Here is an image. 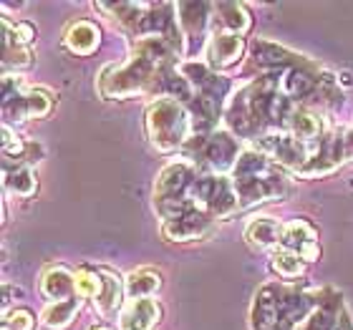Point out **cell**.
Wrapping results in <instances>:
<instances>
[{"label":"cell","mask_w":353,"mask_h":330,"mask_svg":"<svg viewBox=\"0 0 353 330\" xmlns=\"http://www.w3.org/2000/svg\"><path fill=\"white\" fill-rule=\"evenodd\" d=\"M176 53L179 51L167 38H139L126 63L103 68V74L99 76V94L109 101L139 94H159L167 74L176 68Z\"/></svg>","instance_id":"obj_1"},{"label":"cell","mask_w":353,"mask_h":330,"mask_svg":"<svg viewBox=\"0 0 353 330\" xmlns=\"http://www.w3.org/2000/svg\"><path fill=\"white\" fill-rule=\"evenodd\" d=\"M290 109L293 101H288L280 94V76L268 74L248 83L230 99L225 106V118L237 136L258 141L260 136H265V132H283Z\"/></svg>","instance_id":"obj_2"},{"label":"cell","mask_w":353,"mask_h":330,"mask_svg":"<svg viewBox=\"0 0 353 330\" xmlns=\"http://www.w3.org/2000/svg\"><path fill=\"white\" fill-rule=\"evenodd\" d=\"M321 302V290L308 282H268L252 305L255 330H303Z\"/></svg>","instance_id":"obj_3"},{"label":"cell","mask_w":353,"mask_h":330,"mask_svg":"<svg viewBox=\"0 0 353 330\" xmlns=\"http://www.w3.org/2000/svg\"><path fill=\"white\" fill-rule=\"evenodd\" d=\"M230 179L235 184L240 207H255L270 199H283L290 189L283 167H278L258 149L240 154Z\"/></svg>","instance_id":"obj_4"},{"label":"cell","mask_w":353,"mask_h":330,"mask_svg":"<svg viewBox=\"0 0 353 330\" xmlns=\"http://www.w3.org/2000/svg\"><path fill=\"white\" fill-rule=\"evenodd\" d=\"M147 136L159 152H174L192 139V116L187 106L176 99H157L147 109Z\"/></svg>","instance_id":"obj_5"},{"label":"cell","mask_w":353,"mask_h":330,"mask_svg":"<svg viewBox=\"0 0 353 330\" xmlns=\"http://www.w3.org/2000/svg\"><path fill=\"white\" fill-rule=\"evenodd\" d=\"M199 172L202 169L194 167L192 162H176L159 172L154 184V209L164 222L194 212L190 194Z\"/></svg>","instance_id":"obj_6"},{"label":"cell","mask_w":353,"mask_h":330,"mask_svg":"<svg viewBox=\"0 0 353 330\" xmlns=\"http://www.w3.org/2000/svg\"><path fill=\"white\" fill-rule=\"evenodd\" d=\"M184 154H187V162H192L202 172L225 174L228 169H235L240 159V144L228 132L192 134V139L184 144Z\"/></svg>","instance_id":"obj_7"},{"label":"cell","mask_w":353,"mask_h":330,"mask_svg":"<svg viewBox=\"0 0 353 330\" xmlns=\"http://www.w3.org/2000/svg\"><path fill=\"white\" fill-rule=\"evenodd\" d=\"M192 209L202 212L212 220L230 217L232 212L240 209V199H237L235 184L225 174H210V172H199V176L192 184Z\"/></svg>","instance_id":"obj_8"},{"label":"cell","mask_w":353,"mask_h":330,"mask_svg":"<svg viewBox=\"0 0 353 330\" xmlns=\"http://www.w3.org/2000/svg\"><path fill=\"white\" fill-rule=\"evenodd\" d=\"M353 159V126L339 129V132H328L316 141V147L310 152L305 167L298 172V176H325L336 172L343 162Z\"/></svg>","instance_id":"obj_9"},{"label":"cell","mask_w":353,"mask_h":330,"mask_svg":"<svg viewBox=\"0 0 353 330\" xmlns=\"http://www.w3.org/2000/svg\"><path fill=\"white\" fill-rule=\"evenodd\" d=\"M255 147H258V152H263L268 159H272V162L278 164V167L290 169L295 174L305 167L310 152H313L310 144L295 139L293 134H288V132L265 134V136H260V139L255 141Z\"/></svg>","instance_id":"obj_10"},{"label":"cell","mask_w":353,"mask_h":330,"mask_svg":"<svg viewBox=\"0 0 353 330\" xmlns=\"http://www.w3.org/2000/svg\"><path fill=\"white\" fill-rule=\"evenodd\" d=\"M250 53L255 66L278 76H283L285 71H293V68H318V63H313L310 59L290 51L285 45L272 43V41H255Z\"/></svg>","instance_id":"obj_11"},{"label":"cell","mask_w":353,"mask_h":330,"mask_svg":"<svg viewBox=\"0 0 353 330\" xmlns=\"http://www.w3.org/2000/svg\"><path fill=\"white\" fill-rule=\"evenodd\" d=\"M280 249H288L303 260V262H316L321 257V245H318V232L308 220H290L283 225L280 235Z\"/></svg>","instance_id":"obj_12"},{"label":"cell","mask_w":353,"mask_h":330,"mask_svg":"<svg viewBox=\"0 0 353 330\" xmlns=\"http://www.w3.org/2000/svg\"><path fill=\"white\" fill-rule=\"evenodd\" d=\"M53 109V99L43 88H30V91H21L13 99L3 101V114L6 121H28V118H41L48 116Z\"/></svg>","instance_id":"obj_13"},{"label":"cell","mask_w":353,"mask_h":330,"mask_svg":"<svg viewBox=\"0 0 353 330\" xmlns=\"http://www.w3.org/2000/svg\"><path fill=\"white\" fill-rule=\"evenodd\" d=\"M212 222V217H207L202 212H190L176 217V220L162 222V235L170 243H192V240H202L205 235H210Z\"/></svg>","instance_id":"obj_14"},{"label":"cell","mask_w":353,"mask_h":330,"mask_svg":"<svg viewBox=\"0 0 353 330\" xmlns=\"http://www.w3.org/2000/svg\"><path fill=\"white\" fill-rule=\"evenodd\" d=\"M210 25H212V33L245 36L252 25V18L243 3H217V6H212Z\"/></svg>","instance_id":"obj_15"},{"label":"cell","mask_w":353,"mask_h":330,"mask_svg":"<svg viewBox=\"0 0 353 330\" xmlns=\"http://www.w3.org/2000/svg\"><path fill=\"white\" fill-rule=\"evenodd\" d=\"M283 132L293 134L295 139L316 147V141L323 136V126H321V118H318V114L313 109H308V106H293V109L288 111Z\"/></svg>","instance_id":"obj_16"},{"label":"cell","mask_w":353,"mask_h":330,"mask_svg":"<svg viewBox=\"0 0 353 330\" xmlns=\"http://www.w3.org/2000/svg\"><path fill=\"white\" fill-rule=\"evenodd\" d=\"M245 41L243 36H232V33H212L210 43H207V59L212 68H228L235 66L243 59Z\"/></svg>","instance_id":"obj_17"},{"label":"cell","mask_w":353,"mask_h":330,"mask_svg":"<svg viewBox=\"0 0 353 330\" xmlns=\"http://www.w3.org/2000/svg\"><path fill=\"white\" fill-rule=\"evenodd\" d=\"M162 318L159 302L152 298H137L129 300L121 310V330H152Z\"/></svg>","instance_id":"obj_18"},{"label":"cell","mask_w":353,"mask_h":330,"mask_svg":"<svg viewBox=\"0 0 353 330\" xmlns=\"http://www.w3.org/2000/svg\"><path fill=\"white\" fill-rule=\"evenodd\" d=\"M41 293L53 302L68 300L76 293V275L63 265H53L41 278Z\"/></svg>","instance_id":"obj_19"},{"label":"cell","mask_w":353,"mask_h":330,"mask_svg":"<svg viewBox=\"0 0 353 330\" xmlns=\"http://www.w3.org/2000/svg\"><path fill=\"white\" fill-rule=\"evenodd\" d=\"M63 43L76 56H91L99 48V43H101V30L91 21H76L68 25Z\"/></svg>","instance_id":"obj_20"},{"label":"cell","mask_w":353,"mask_h":330,"mask_svg":"<svg viewBox=\"0 0 353 330\" xmlns=\"http://www.w3.org/2000/svg\"><path fill=\"white\" fill-rule=\"evenodd\" d=\"M3 184H6V189L10 194H15V197H30L38 189V179L33 174V169L21 162L13 164V159L3 162Z\"/></svg>","instance_id":"obj_21"},{"label":"cell","mask_w":353,"mask_h":330,"mask_svg":"<svg viewBox=\"0 0 353 330\" xmlns=\"http://www.w3.org/2000/svg\"><path fill=\"white\" fill-rule=\"evenodd\" d=\"M176 13H179V25L184 36L202 38L212 18V6L210 3H176Z\"/></svg>","instance_id":"obj_22"},{"label":"cell","mask_w":353,"mask_h":330,"mask_svg":"<svg viewBox=\"0 0 353 330\" xmlns=\"http://www.w3.org/2000/svg\"><path fill=\"white\" fill-rule=\"evenodd\" d=\"M33 61V53L26 43H21V38L15 36L13 23L3 18V66L6 71L10 68H26L30 66Z\"/></svg>","instance_id":"obj_23"},{"label":"cell","mask_w":353,"mask_h":330,"mask_svg":"<svg viewBox=\"0 0 353 330\" xmlns=\"http://www.w3.org/2000/svg\"><path fill=\"white\" fill-rule=\"evenodd\" d=\"M280 235H283V225L272 217H258L245 229V240L258 249L280 247Z\"/></svg>","instance_id":"obj_24"},{"label":"cell","mask_w":353,"mask_h":330,"mask_svg":"<svg viewBox=\"0 0 353 330\" xmlns=\"http://www.w3.org/2000/svg\"><path fill=\"white\" fill-rule=\"evenodd\" d=\"M159 287H162V275L152 270V267H141V270L129 272L124 280V290L132 300H137V298H152Z\"/></svg>","instance_id":"obj_25"},{"label":"cell","mask_w":353,"mask_h":330,"mask_svg":"<svg viewBox=\"0 0 353 330\" xmlns=\"http://www.w3.org/2000/svg\"><path fill=\"white\" fill-rule=\"evenodd\" d=\"M81 310V298L79 295H74V298H68V300H61V302H53V305H48V308L43 310V316H41V320H43L46 328L51 330H63L68 328V325L74 323L76 313Z\"/></svg>","instance_id":"obj_26"},{"label":"cell","mask_w":353,"mask_h":330,"mask_svg":"<svg viewBox=\"0 0 353 330\" xmlns=\"http://www.w3.org/2000/svg\"><path fill=\"white\" fill-rule=\"evenodd\" d=\"M101 275H103V293L96 302H99V310H101L103 316H109V313H114V310L121 305V293H124V287H121V280H119L117 272L101 267Z\"/></svg>","instance_id":"obj_27"},{"label":"cell","mask_w":353,"mask_h":330,"mask_svg":"<svg viewBox=\"0 0 353 330\" xmlns=\"http://www.w3.org/2000/svg\"><path fill=\"white\" fill-rule=\"evenodd\" d=\"M305 265L308 262H303L301 257L293 255V252H288V249L272 252L270 267L278 272V278H283V280H295V282H298V278H303V272H305Z\"/></svg>","instance_id":"obj_28"},{"label":"cell","mask_w":353,"mask_h":330,"mask_svg":"<svg viewBox=\"0 0 353 330\" xmlns=\"http://www.w3.org/2000/svg\"><path fill=\"white\" fill-rule=\"evenodd\" d=\"M103 293V275L101 270H91V267H81L76 272V295L79 298H101Z\"/></svg>","instance_id":"obj_29"},{"label":"cell","mask_w":353,"mask_h":330,"mask_svg":"<svg viewBox=\"0 0 353 330\" xmlns=\"http://www.w3.org/2000/svg\"><path fill=\"white\" fill-rule=\"evenodd\" d=\"M23 152H26V144H23V139L18 136V134L10 132V126H3V156L6 159H21Z\"/></svg>","instance_id":"obj_30"},{"label":"cell","mask_w":353,"mask_h":330,"mask_svg":"<svg viewBox=\"0 0 353 330\" xmlns=\"http://www.w3.org/2000/svg\"><path fill=\"white\" fill-rule=\"evenodd\" d=\"M8 325L13 330H33L36 328V318H33V313L30 310H13L10 313V318H8Z\"/></svg>","instance_id":"obj_31"},{"label":"cell","mask_w":353,"mask_h":330,"mask_svg":"<svg viewBox=\"0 0 353 330\" xmlns=\"http://www.w3.org/2000/svg\"><path fill=\"white\" fill-rule=\"evenodd\" d=\"M13 28H15V36L21 38V43H26V45L36 38V28H33L30 23H15Z\"/></svg>","instance_id":"obj_32"},{"label":"cell","mask_w":353,"mask_h":330,"mask_svg":"<svg viewBox=\"0 0 353 330\" xmlns=\"http://www.w3.org/2000/svg\"><path fill=\"white\" fill-rule=\"evenodd\" d=\"M339 81H341V86H351V83H353V76L351 74H348V71H341V76H339Z\"/></svg>","instance_id":"obj_33"},{"label":"cell","mask_w":353,"mask_h":330,"mask_svg":"<svg viewBox=\"0 0 353 330\" xmlns=\"http://www.w3.org/2000/svg\"><path fill=\"white\" fill-rule=\"evenodd\" d=\"M91 330H111V328H106V325H96V328H91Z\"/></svg>","instance_id":"obj_34"},{"label":"cell","mask_w":353,"mask_h":330,"mask_svg":"<svg viewBox=\"0 0 353 330\" xmlns=\"http://www.w3.org/2000/svg\"><path fill=\"white\" fill-rule=\"evenodd\" d=\"M3 330H13V328H10V325L6 323V325H3Z\"/></svg>","instance_id":"obj_35"}]
</instances>
